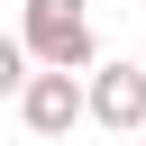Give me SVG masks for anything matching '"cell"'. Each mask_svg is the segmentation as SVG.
I'll use <instances>...</instances> for the list:
<instances>
[{"label":"cell","mask_w":146,"mask_h":146,"mask_svg":"<svg viewBox=\"0 0 146 146\" xmlns=\"http://www.w3.org/2000/svg\"><path fill=\"white\" fill-rule=\"evenodd\" d=\"M18 46H27V64H46V73H91V18H82V0H27V27H18Z\"/></svg>","instance_id":"obj_1"},{"label":"cell","mask_w":146,"mask_h":146,"mask_svg":"<svg viewBox=\"0 0 146 146\" xmlns=\"http://www.w3.org/2000/svg\"><path fill=\"white\" fill-rule=\"evenodd\" d=\"M82 119H100V128H146V64H91L82 73Z\"/></svg>","instance_id":"obj_2"},{"label":"cell","mask_w":146,"mask_h":146,"mask_svg":"<svg viewBox=\"0 0 146 146\" xmlns=\"http://www.w3.org/2000/svg\"><path fill=\"white\" fill-rule=\"evenodd\" d=\"M18 119H27L36 137H73V119H82V73H27Z\"/></svg>","instance_id":"obj_3"},{"label":"cell","mask_w":146,"mask_h":146,"mask_svg":"<svg viewBox=\"0 0 146 146\" xmlns=\"http://www.w3.org/2000/svg\"><path fill=\"white\" fill-rule=\"evenodd\" d=\"M18 91H27V46L0 36V100H18Z\"/></svg>","instance_id":"obj_4"}]
</instances>
